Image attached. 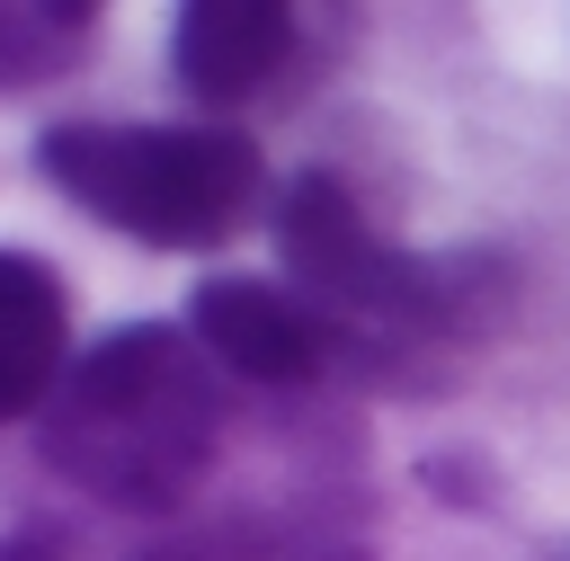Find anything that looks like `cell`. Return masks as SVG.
<instances>
[{
    "instance_id": "cell-1",
    "label": "cell",
    "mask_w": 570,
    "mask_h": 561,
    "mask_svg": "<svg viewBox=\"0 0 570 561\" xmlns=\"http://www.w3.org/2000/svg\"><path fill=\"white\" fill-rule=\"evenodd\" d=\"M223 392L214 356L169 321H125L89 356H71L53 410H45V472L107 508H178L214 472Z\"/></svg>"
},
{
    "instance_id": "cell-2",
    "label": "cell",
    "mask_w": 570,
    "mask_h": 561,
    "mask_svg": "<svg viewBox=\"0 0 570 561\" xmlns=\"http://www.w3.org/2000/svg\"><path fill=\"white\" fill-rule=\"evenodd\" d=\"M36 169L89 223L151 249H214L258 205V142L232 125H53Z\"/></svg>"
},
{
    "instance_id": "cell-3",
    "label": "cell",
    "mask_w": 570,
    "mask_h": 561,
    "mask_svg": "<svg viewBox=\"0 0 570 561\" xmlns=\"http://www.w3.org/2000/svg\"><path fill=\"white\" fill-rule=\"evenodd\" d=\"M276 249H285L303 303L330 312L347 347L356 338H454L472 321L463 285H445V267L392 249L330 169L285 178V196H276Z\"/></svg>"
},
{
    "instance_id": "cell-4",
    "label": "cell",
    "mask_w": 570,
    "mask_h": 561,
    "mask_svg": "<svg viewBox=\"0 0 570 561\" xmlns=\"http://www.w3.org/2000/svg\"><path fill=\"white\" fill-rule=\"evenodd\" d=\"M187 338H196L223 374L276 383V392H303V383L330 374V356H347L338 321L312 312L303 294L267 285V276H205V285L187 294Z\"/></svg>"
},
{
    "instance_id": "cell-5",
    "label": "cell",
    "mask_w": 570,
    "mask_h": 561,
    "mask_svg": "<svg viewBox=\"0 0 570 561\" xmlns=\"http://www.w3.org/2000/svg\"><path fill=\"white\" fill-rule=\"evenodd\" d=\"M294 53V18L276 0H196L178 9V36H169V62L187 80V98L205 107H240L258 98Z\"/></svg>"
},
{
    "instance_id": "cell-6",
    "label": "cell",
    "mask_w": 570,
    "mask_h": 561,
    "mask_svg": "<svg viewBox=\"0 0 570 561\" xmlns=\"http://www.w3.org/2000/svg\"><path fill=\"white\" fill-rule=\"evenodd\" d=\"M71 374V303L36 249H0V427L53 410Z\"/></svg>"
},
{
    "instance_id": "cell-7",
    "label": "cell",
    "mask_w": 570,
    "mask_h": 561,
    "mask_svg": "<svg viewBox=\"0 0 570 561\" xmlns=\"http://www.w3.org/2000/svg\"><path fill=\"white\" fill-rule=\"evenodd\" d=\"M89 36V9H62V0H0V89H36L53 71H71Z\"/></svg>"
}]
</instances>
